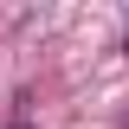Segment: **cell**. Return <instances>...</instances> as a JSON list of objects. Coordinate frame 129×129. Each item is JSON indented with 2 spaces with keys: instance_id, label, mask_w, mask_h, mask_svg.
Here are the masks:
<instances>
[{
  "instance_id": "cell-1",
  "label": "cell",
  "mask_w": 129,
  "mask_h": 129,
  "mask_svg": "<svg viewBox=\"0 0 129 129\" xmlns=\"http://www.w3.org/2000/svg\"><path fill=\"white\" fill-rule=\"evenodd\" d=\"M123 39H129V26H123Z\"/></svg>"
}]
</instances>
